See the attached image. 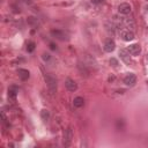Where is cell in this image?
<instances>
[{
	"mask_svg": "<svg viewBox=\"0 0 148 148\" xmlns=\"http://www.w3.org/2000/svg\"><path fill=\"white\" fill-rule=\"evenodd\" d=\"M110 65H111L112 67H117V66H118V61H117V59L111 58V59H110Z\"/></svg>",
	"mask_w": 148,
	"mask_h": 148,
	"instance_id": "cell-18",
	"label": "cell"
},
{
	"mask_svg": "<svg viewBox=\"0 0 148 148\" xmlns=\"http://www.w3.org/2000/svg\"><path fill=\"white\" fill-rule=\"evenodd\" d=\"M114 47H116V43H114V40L111 39V38H108V39L104 42V44H103V49H104L105 52H112V51L114 50Z\"/></svg>",
	"mask_w": 148,
	"mask_h": 148,
	"instance_id": "cell-7",
	"label": "cell"
},
{
	"mask_svg": "<svg viewBox=\"0 0 148 148\" xmlns=\"http://www.w3.org/2000/svg\"><path fill=\"white\" fill-rule=\"evenodd\" d=\"M131 12H132V7H131V5L127 3V2H123V3H120V5L118 6V13L121 14V15H127V14H130Z\"/></svg>",
	"mask_w": 148,
	"mask_h": 148,
	"instance_id": "cell-5",
	"label": "cell"
},
{
	"mask_svg": "<svg viewBox=\"0 0 148 148\" xmlns=\"http://www.w3.org/2000/svg\"><path fill=\"white\" fill-rule=\"evenodd\" d=\"M40 118H42L43 121H47L49 118H50V112H49L46 109H43V110L40 111Z\"/></svg>",
	"mask_w": 148,
	"mask_h": 148,
	"instance_id": "cell-14",
	"label": "cell"
},
{
	"mask_svg": "<svg viewBox=\"0 0 148 148\" xmlns=\"http://www.w3.org/2000/svg\"><path fill=\"white\" fill-rule=\"evenodd\" d=\"M127 51L130 52V54L132 56H138L140 52H141V47L139 44H131L128 47H127Z\"/></svg>",
	"mask_w": 148,
	"mask_h": 148,
	"instance_id": "cell-9",
	"label": "cell"
},
{
	"mask_svg": "<svg viewBox=\"0 0 148 148\" xmlns=\"http://www.w3.org/2000/svg\"><path fill=\"white\" fill-rule=\"evenodd\" d=\"M124 83H125L127 87H133V86L136 83V76H135L133 73L127 74V75L124 77Z\"/></svg>",
	"mask_w": 148,
	"mask_h": 148,
	"instance_id": "cell-6",
	"label": "cell"
},
{
	"mask_svg": "<svg viewBox=\"0 0 148 148\" xmlns=\"http://www.w3.org/2000/svg\"><path fill=\"white\" fill-rule=\"evenodd\" d=\"M35 45H36V44H35L34 42H29V43L27 44V51H28V52H32V51L35 50Z\"/></svg>",
	"mask_w": 148,
	"mask_h": 148,
	"instance_id": "cell-16",
	"label": "cell"
},
{
	"mask_svg": "<svg viewBox=\"0 0 148 148\" xmlns=\"http://www.w3.org/2000/svg\"><path fill=\"white\" fill-rule=\"evenodd\" d=\"M42 58H43V60L47 61V60H50V59H51V54H50V53H46V52H44V53L42 54Z\"/></svg>",
	"mask_w": 148,
	"mask_h": 148,
	"instance_id": "cell-17",
	"label": "cell"
},
{
	"mask_svg": "<svg viewBox=\"0 0 148 148\" xmlns=\"http://www.w3.org/2000/svg\"><path fill=\"white\" fill-rule=\"evenodd\" d=\"M17 88L16 87H10L9 89H8V98L9 99H15L16 98V95H17Z\"/></svg>",
	"mask_w": 148,
	"mask_h": 148,
	"instance_id": "cell-13",
	"label": "cell"
},
{
	"mask_svg": "<svg viewBox=\"0 0 148 148\" xmlns=\"http://www.w3.org/2000/svg\"><path fill=\"white\" fill-rule=\"evenodd\" d=\"M119 56H120V59L125 62V64H130L131 62V58H130V52L125 49H121L119 50Z\"/></svg>",
	"mask_w": 148,
	"mask_h": 148,
	"instance_id": "cell-10",
	"label": "cell"
},
{
	"mask_svg": "<svg viewBox=\"0 0 148 148\" xmlns=\"http://www.w3.org/2000/svg\"><path fill=\"white\" fill-rule=\"evenodd\" d=\"M104 0H91V2L92 3H95V5H99V3H102Z\"/></svg>",
	"mask_w": 148,
	"mask_h": 148,
	"instance_id": "cell-19",
	"label": "cell"
},
{
	"mask_svg": "<svg viewBox=\"0 0 148 148\" xmlns=\"http://www.w3.org/2000/svg\"><path fill=\"white\" fill-rule=\"evenodd\" d=\"M73 105H74V108H82L83 105H84V99H83V97H81V96H77V97H75L74 99H73Z\"/></svg>",
	"mask_w": 148,
	"mask_h": 148,
	"instance_id": "cell-12",
	"label": "cell"
},
{
	"mask_svg": "<svg viewBox=\"0 0 148 148\" xmlns=\"http://www.w3.org/2000/svg\"><path fill=\"white\" fill-rule=\"evenodd\" d=\"M50 49H51V50H57V46H56L53 43H50Z\"/></svg>",
	"mask_w": 148,
	"mask_h": 148,
	"instance_id": "cell-20",
	"label": "cell"
},
{
	"mask_svg": "<svg viewBox=\"0 0 148 148\" xmlns=\"http://www.w3.org/2000/svg\"><path fill=\"white\" fill-rule=\"evenodd\" d=\"M65 87H66V89H67L68 91H75V90L77 89L76 82H75L73 79H71V77H67V79L65 80Z\"/></svg>",
	"mask_w": 148,
	"mask_h": 148,
	"instance_id": "cell-8",
	"label": "cell"
},
{
	"mask_svg": "<svg viewBox=\"0 0 148 148\" xmlns=\"http://www.w3.org/2000/svg\"><path fill=\"white\" fill-rule=\"evenodd\" d=\"M28 23H29L30 25L37 27V25H38V20H37L36 17H34V16H30V17H28Z\"/></svg>",
	"mask_w": 148,
	"mask_h": 148,
	"instance_id": "cell-15",
	"label": "cell"
},
{
	"mask_svg": "<svg viewBox=\"0 0 148 148\" xmlns=\"http://www.w3.org/2000/svg\"><path fill=\"white\" fill-rule=\"evenodd\" d=\"M119 34H120V37L125 42H130V40H133L134 39V31L127 29V28H120L119 29Z\"/></svg>",
	"mask_w": 148,
	"mask_h": 148,
	"instance_id": "cell-4",
	"label": "cell"
},
{
	"mask_svg": "<svg viewBox=\"0 0 148 148\" xmlns=\"http://www.w3.org/2000/svg\"><path fill=\"white\" fill-rule=\"evenodd\" d=\"M44 79H45V82H46L49 92L52 96H54L56 92H57V79L53 75H51V74H45Z\"/></svg>",
	"mask_w": 148,
	"mask_h": 148,
	"instance_id": "cell-1",
	"label": "cell"
},
{
	"mask_svg": "<svg viewBox=\"0 0 148 148\" xmlns=\"http://www.w3.org/2000/svg\"><path fill=\"white\" fill-rule=\"evenodd\" d=\"M51 36L56 39H59V40H68L69 39V35L64 31V30H60V29H53L51 30Z\"/></svg>",
	"mask_w": 148,
	"mask_h": 148,
	"instance_id": "cell-2",
	"label": "cell"
},
{
	"mask_svg": "<svg viewBox=\"0 0 148 148\" xmlns=\"http://www.w3.org/2000/svg\"><path fill=\"white\" fill-rule=\"evenodd\" d=\"M17 74H18V77H20L22 81L28 80L29 76H30V72H29L28 69H25V68H20V69L17 71Z\"/></svg>",
	"mask_w": 148,
	"mask_h": 148,
	"instance_id": "cell-11",
	"label": "cell"
},
{
	"mask_svg": "<svg viewBox=\"0 0 148 148\" xmlns=\"http://www.w3.org/2000/svg\"><path fill=\"white\" fill-rule=\"evenodd\" d=\"M73 140V130L72 127H67L64 131V135H62V143L65 147H69Z\"/></svg>",
	"mask_w": 148,
	"mask_h": 148,
	"instance_id": "cell-3",
	"label": "cell"
}]
</instances>
